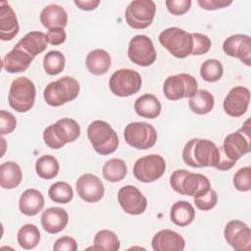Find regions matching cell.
<instances>
[{
	"instance_id": "cell-18",
	"label": "cell",
	"mask_w": 251,
	"mask_h": 251,
	"mask_svg": "<svg viewBox=\"0 0 251 251\" xmlns=\"http://www.w3.org/2000/svg\"><path fill=\"white\" fill-rule=\"evenodd\" d=\"M224 52L233 58H238L246 66L251 65V37L246 34H233L223 43Z\"/></svg>"
},
{
	"instance_id": "cell-9",
	"label": "cell",
	"mask_w": 251,
	"mask_h": 251,
	"mask_svg": "<svg viewBox=\"0 0 251 251\" xmlns=\"http://www.w3.org/2000/svg\"><path fill=\"white\" fill-rule=\"evenodd\" d=\"M197 80L189 74H177L166 78L163 85L165 97L171 101L190 98L197 91Z\"/></svg>"
},
{
	"instance_id": "cell-4",
	"label": "cell",
	"mask_w": 251,
	"mask_h": 251,
	"mask_svg": "<svg viewBox=\"0 0 251 251\" xmlns=\"http://www.w3.org/2000/svg\"><path fill=\"white\" fill-rule=\"evenodd\" d=\"M87 137L95 152L100 155L112 154L119 146L116 131L107 122L101 120H96L88 126Z\"/></svg>"
},
{
	"instance_id": "cell-5",
	"label": "cell",
	"mask_w": 251,
	"mask_h": 251,
	"mask_svg": "<svg viewBox=\"0 0 251 251\" xmlns=\"http://www.w3.org/2000/svg\"><path fill=\"white\" fill-rule=\"evenodd\" d=\"M79 83L72 76H63L47 84L43 91L46 103L52 107H59L75 100L79 93Z\"/></svg>"
},
{
	"instance_id": "cell-17",
	"label": "cell",
	"mask_w": 251,
	"mask_h": 251,
	"mask_svg": "<svg viewBox=\"0 0 251 251\" xmlns=\"http://www.w3.org/2000/svg\"><path fill=\"white\" fill-rule=\"evenodd\" d=\"M75 188L78 196L88 203L100 201L105 192L104 184L100 178L92 174H84L80 176L75 182Z\"/></svg>"
},
{
	"instance_id": "cell-25",
	"label": "cell",
	"mask_w": 251,
	"mask_h": 251,
	"mask_svg": "<svg viewBox=\"0 0 251 251\" xmlns=\"http://www.w3.org/2000/svg\"><path fill=\"white\" fill-rule=\"evenodd\" d=\"M40 22L48 29L65 27L68 24V14L66 10L56 4L48 5L40 13Z\"/></svg>"
},
{
	"instance_id": "cell-41",
	"label": "cell",
	"mask_w": 251,
	"mask_h": 251,
	"mask_svg": "<svg viewBox=\"0 0 251 251\" xmlns=\"http://www.w3.org/2000/svg\"><path fill=\"white\" fill-rule=\"evenodd\" d=\"M191 35L193 39V48L191 54L194 56L206 54L211 48V39L207 35L198 32L191 33Z\"/></svg>"
},
{
	"instance_id": "cell-6",
	"label": "cell",
	"mask_w": 251,
	"mask_h": 251,
	"mask_svg": "<svg viewBox=\"0 0 251 251\" xmlns=\"http://www.w3.org/2000/svg\"><path fill=\"white\" fill-rule=\"evenodd\" d=\"M36 89L34 83L26 76H20L13 80L8 101L11 108L19 113L29 111L35 102Z\"/></svg>"
},
{
	"instance_id": "cell-20",
	"label": "cell",
	"mask_w": 251,
	"mask_h": 251,
	"mask_svg": "<svg viewBox=\"0 0 251 251\" xmlns=\"http://www.w3.org/2000/svg\"><path fill=\"white\" fill-rule=\"evenodd\" d=\"M184 247V238L171 229H162L152 238V248L155 251H182Z\"/></svg>"
},
{
	"instance_id": "cell-32",
	"label": "cell",
	"mask_w": 251,
	"mask_h": 251,
	"mask_svg": "<svg viewBox=\"0 0 251 251\" xmlns=\"http://www.w3.org/2000/svg\"><path fill=\"white\" fill-rule=\"evenodd\" d=\"M102 173L106 180L110 182H118L126 177L127 168L124 160L113 158L104 164Z\"/></svg>"
},
{
	"instance_id": "cell-35",
	"label": "cell",
	"mask_w": 251,
	"mask_h": 251,
	"mask_svg": "<svg viewBox=\"0 0 251 251\" xmlns=\"http://www.w3.org/2000/svg\"><path fill=\"white\" fill-rule=\"evenodd\" d=\"M120 240L112 230L101 229L94 236L93 248L95 250L117 251L120 249Z\"/></svg>"
},
{
	"instance_id": "cell-22",
	"label": "cell",
	"mask_w": 251,
	"mask_h": 251,
	"mask_svg": "<svg viewBox=\"0 0 251 251\" xmlns=\"http://www.w3.org/2000/svg\"><path fill=\"white\" fill-rule=\"evenodd\" d=\"M41 225L48 233H58L68 225V212L61 207H51L46 209L41 215Z\"/></svg>"
},
{
	"instance_id": "cell-29",
	"label": "cell",
	"mask_w": 251,
	"mask_h": 251,
	"mask_svg": "<svg viewBox=\"0 0 251 251\" xmlns=\"http://www.w3.org/2000/svg\"><path fill=\"white\" fill-rule=\"evenodd\" d=\"M23 178L20 166L13 161H7L0 166V185L5 189L17 187Z\"/></svg>"
},
{
	"instance_id": "cell-31",
	"label": "cell",
	"mask_w": 251,
	"mask_h": 251,
	"mask_svg": "<svg viewBox=\"0 0 251 251\" xmlns=\"http://www.w3.org/2000/svg\"><path fill=\"white\" fill-rule=\"evenodd\" d=\"M190 110L196 115H206L210 113L215 104L214 96L206 89L197 90L188 101Z\"/></svg>"
},
{
	"instance_id": "cell-7",
	"label": "cell",
	"mask_w": 251,
	"mask_h": 251,
	"mask_svg": "<svg viewBox=\"0 0 251 251\" xmlns=\"http://www.w3.org/2000/svg\"><path fill=\"white\" fill-rule=\"evenodd\" d=\"M159 42L174 57L178 59H183L190 55L193 48L191 33L176 26L163 30L159 35Z\"/></svg>"
},
{
	"instance_id": "cell-27",
	"label": "cell",
	"mask_w": 251,
	"mask_h": 251,
	"mask_svg": "<svg viewBox=\"0 0 251 251\" xmlns=\"http://www.w3.org/2000/svg\"><path fill=\"white\" fill-rule=\"evenodd\" d=\"M47 35L41 31H30L25 34L21 40L15 45L32 57L42 53L47 47Z\"/></svg>"
},
{
	"instance_id": "cell-24",
	"label": "cell",
	"mask_w": 251,
	"mask_h": 251,
	"mask_svg": "<svg viewBox=\"0 0 251 251\" xmlns=\"http://www.w3.org/2000/svg\"><path fill=\"white\" fill-rule=\"evenodd\" d=\"M44 207V197L42 193L33 188L25 190L19 200V209L25 216H35Z\"/></svg>"
},
{
	"instance_id": "cell-14",
	"label": "cell",
	"mask_w": 251,
	"mask_h": 251,
	"mask_svg": "<svg viewBox=\"0 0 251 251\" xmlns=\"http://www.w3.org/2000/svg\"><path fill=\"white\" fill-rule=\"evenodd\" d=\"M127 55L132 63L141 67L152 65L157 57L152 40L147 35L143 34L135 35L130 39Z\"/></svg>"
},
{
	"instance_id": "cell-21",
	"label": "cell",
	"mask_w": 251,
	"mask_h": 251,
	"mask_svg": "<svg viewBox=\"0 0 251 251\" xmlns=\"http://www.w3.org/2000/svg\"><path fill=\"white\" fill-rule=\"evenodd\" d=\"M20 26L16 13L6 2H0V38L3 41L12 40L19 32Z\"/></svg>"
},
{
	"instance_id": "cell-30",
	"label": "cell",
	"mask_w": 251,
	"mask_h": 251,
	"mask_svg": "<svg viewBox=\"0 0 251 251\" xmlns=\"http://www.w3.org/2000/svg\"><path fill=\"white\" fill-rule=\"evenodd\" d=\"M171 221L178 226H186L190 225L195 218V210L187 201H177L172 208L170 213Z\"/></svg>"
},
{
	"instance_id": "cell-2",
	"label": "cell",
	"mask_w": 251,
	"mask_h": 251,
	"mask_svg": "<svg viewBox=\"0 0 251 251\" xmlns=\"http://www.w3.org/2000/svg\"><path fill=\"white\" fill-rule=\"evenodd\" d=\"M170 184L176 192L191 197L200 196L211 188V183L207 176L183 169L176 170L171 175Z\"/></svg>"
},
{
	"instance_id": "cell-33",
	"label": "cell",
	"mask_w": 251,
	"mask_h": 251,
	"mask_svg": "<svg viewBox=\"0 0 251 251\" xmlns=\"http://www.w3.org/2000/svg\"><path fill=\"white\" fill-rule=\"evenodd\" d=\"M59 162L52 155H43L35 163V171L39 177L43 179H52L59 173Z\"/></svg>"
},
{
	"instance_id": "cell-40",
	"label": "cell",
	"mask_w": 251,
	"mask_h": 251,
	"mask_svg": "<svg viewBox=\"0 0 251 251\" xmlns=\"http://www.w3.org/2000/svg\"><path fill=\"white\" fill-rule=\"evenodd\" d=\"M217 202H218V194L212 188H210L208 191H206L202 195L194 197V204L201 211H209L213 209L216 206Z\"/></svg>"
},
{
	"instance_id": "cell-34",
	"label": "cell",
	"mask_w": 251,
	"mask_h": 251,
	"mask_svg": "<svg viewBox=\"0 0 251 251\" xmlns=\"http://www.w3.org/2000/svg\"><path fill=\"white\" fill-rule=\"evenodd\" d=\"M18 243L19 245L25 249H33L37 246L40 240V231L38 227L31 224L24 225L18 231Z\"/></svg>"
},
{
	"instance_id": "cell-13",
	"label": "cell",
	"mask_w": 251,
	"mask_h": 251,
	"mask_svg": "<svg viewBox=\"0 0 251 251\" xmlns=\"http://www.w3.org/2000/svg\"><path fill=\"white\" fill-rule=\"evenodd\" d=\"M226 155L232 161H237L243 155L250 152L251 137H250V121L247 120L243 126L235 132L226 136L223 144Z\"/></svg>"
},
{
	"instance_id": "cell-46",
	"label": "cell",
	"mask_w": 251,
	"mask_h": 251,
	"mask_svg": "<svg viewBox=\"0 0 251 251\" xmlns=\"http://www.w3.org/2000/svg\"><path fill=\"white\" fill-rule=\"evenodd\" d=\"M197 3L204 10L214 11V10H218V9H222V8L229 6L232 3V1H226V0H198Z\"/></svg>"
},
{
	"instance_id": "cell-44",
	"label": "cell",
	"mask_w": 251,
	"mask_h": 251,
	"mask_svg": "<svg viewBox=\"0 0 251 251\" xmlns=\"http://www.w3.org/2000/svg\"><path fill=\"white\" fill-rule=\"evenodd\" d=\"M76 249V241L71 236H62L58 238L53 246L54 251H75Z\"/></svg>"
},
{
	"instance_id": "cell-42",
	"label": "cell",
	"mask_w": 251,
	"mask_h": 251,
	"mask_svg": "<svg viewBox=\"0 0 251 251\" xmlns=\"http://www.w3.org/2000/svg\"><path fill=\"white\" fill-rule=\"evenodd\" d=\"M17 126L15 116L5 110L0 111V131L1 135L11 133Z\"/></svg>"
},
{
	"instance_id": "cell-15",
	"label": "cell",
	"mask_w": 251,
	"mask_h": 251,
	"mask_svg": "<svg viewBox=\"0 0 251 251\" xmlns=\"http://www.w3.org/2000/svg\"><path fill=\"white\" fill-rule=\"evenodd\" d=\"M225 239L234 250L248 251L251 248V229L239 220L228 222L224 230Z\"/></svg>"
},
{
	"instance_id": "cell-36",
	"label": "cell",
	"mask_w": 251,
	"mask_h": 251,
	"mask_svg": "<svg viewBox=\"0 0 251 251\" xmlns=\"http://www.w3.org/2000/svg\"><path fill=\"white\" fill-rule=\"evenodd\" d=\"M66 60L62 52L57 50L49 51L43 58V67L47 75H59L65 68Z\"/></svg>"
},
{
	"instance_id": "cell-12",
	"label": "cell",
	"mask_w": 251,
	"mask_h": 251,
	"mask_svg": "<svg viewBox=\"0 0 251 251\" xmlns=\"http://www.w3.org/2000/svg\"><path fill=\"white\" fill-rule=\"evenodd\" d=\"M133 176L141 182H153L160 178L166 171V162L158 154H150L139 158L133 165Z\"/></svg>"
},
{
	"instance_id": "cell-45",
	"label": "cell",
	"mask_w": 251,
	"mask_h": 251,
	"mask_svg": "<svg viewBox=\"0 0 251 251\" xmlns=\"http://www.w3.org/2000/svg\"><path fill=\"white\" fill-rule=\"evenodd\" d=\"M47 40L51 45H60L66 41L67 34L63 27H56L49 29L47 32Z\"/></svg>"
},
{
	"instance_id": "cell-10",
	"label": "cell",
	"mask_w": 251,
	"mask_h": 251,
	"mask_svg": "<svg viewBox=\"0 0 251 251\" xmlns=\"http://www.w3.org/2000/svg\"><path fill=\"white\" fill-rule=\"evenodd\" d=\"M142 85L141 75L131 69H120L109 79L110 90L119 97H128L138 92Z\"/></svg>"
},
{
	"instance_id": "cell-23",
	"label": "cell",
	"mask_w": 251,
	"mask_h": 251,
	"mask_svg": "<svg viewBox=\"0 0 251 251\" xmlns=\"http://www.w3.org/2000/svg\"><path fill=\"white\" fill-rule=\"evenodd\" d=\"M34 57L26 53L25 50L15 46L3 57L2 67L6 72L10 74L22 73L29 67Z\"/></svg>"
},
{
	"instance_id": "cell-43",
	"label": "cell",
	"mask_w": 251,
	"mask_h": 251,
	"mask_svg": "<svg viewBox=\"0 0 251 251\" xmlns=\"http://www.w3.org/2000/svg\"><path fill=\"white\" fill-rule=\"evenodd\" d=\"M166 6L171 14L180 16L190 9L191 0H167Z\"/></svg>"
},
{
	"instance_id": "cell-39",
	"label": "cell",
	"mask_w": 251,
	"mask_h": 251,
	"mask_svg": "<svg viewBox=\"0 0 251 251\" xmlns=\"http://www.w3.org/2000/svg\"><path fill=\"white\" fill-rule=\"evenodd\" d=\"M233 185L241 192L251 189V168L249 166L239 169L233 176Z\"/></svg>"
},
{
	"instance_id": "cell-1",
	"label": "cell",
	"mask_w": 251,
	"mask_h": 251,
	"mask_svg": "<svg viewBox=\"0 0 251 251\" xmlns=\"http://www.w3.org/2000/svg\"><path fill=\"white\" fill-rule=\"evenodd\" d=\"M219 157V147L209 139L193 138L185 144L182 150L184 163L192 168L214 167L217 169Z\"/></svg>"
},
{
	"instance_id": "cell-37",
	"label": "cell",
	"mask_w": 251,
	"mask_h": 251,
	"mask_svg": "<svg viewBox=\"0 0 251 251\" xmlns=\"http://www.w3.org/2000/svg\"><path fill=\"white\" fill-rule=\"evenodd\" d=\"M48 195L49 198L55 203L67 204L73 199L74 192L69 183L65 181H58L50 186Z\"/></svg>"
},
{
	"instance_id": "cell-28",
	"label": "cell",
	"mask_w": 251,
	"mask_h": 251,
	"mask_svg": "<svg viewBox=\"0 0 251 251\" xmlns=\"http://www.w3.org/2000/svg\"><path fill=\"white\" fill-rule=\"evenodd\" d=\"M85 65L91 74L101 75L109 71L111 67V57L109 53L103 49H94L87 54Z\"/></svg>"
},
{
	"instance_id": "cell-26",
	"label": "cell",
	"mask_w": 251,
	"mask_h": 251,
	"mask_svg": "<svg viewBox=\"0 0 251 251\" xmlns=\"http://www.w3.org/2000/svg\"><path fill=\"white\" fill-rule=\"evenodd\" d=\"M161 102L155 95L151 93L141 95L134 102V111L139 117L142 118L155 119L161 114Z\"/></svg>"
},
{
	"instance_id": "cell-19",
	"label": "cell",
	"mask_w": 251,
	"mask_h": 251,
	"mask_svg": "<svg viewBox=\"0 0 251 251\" xmlns=\"http://www.w3.org/2000/svg\"><path fill=\"white\" fill-rule=\"evenodd\" d=\"M249 102V89L244 86H235L231 88L228 94L226 96L223 106L226 114L233 118H238L246 113Z\"/></svg>"
},
{
	"instance_id": "cell-47",
	"label": "cell",
	"mask_w": 251,
	"mask_h": 251,
	"mask_svg": "<svg viewBox=\"0 0 251 251\" xmlns=\"http://www.w3.org/2000/svg\"><path fill=\"white\" fill-rule=\"evenodd\" d=\"M75 4L83 11H92L94 9H96L99 4L100 1L99 0H75Z\"/></svg>"
},
{
	"instance_id": "cell-11",
	"label": "cell",
	"mask_w": 251,
	"mask_h": 251,
	"mask_svg": "<svg viewBox=\"0 0 251 251\" xmlns=\"http://www.w3.org/2000/svg\"><path fill=\"white\" fill-rule=\"evenodd\" d=\"M156 13V5L151 0L131 1L126 9L125 17L127 25L134 29L148 27Z\"/></svg>"
},
{
	"instance_id": "cell-8",
	"label": "cell",
	"mask_w": 251,
	"mask_h": 251,
	"mask_svg": "<svg viewBox=\"0 0 251 251\" xmlns=\"http://www.w3.org/2000/svg\"><path fill=\"white\" fill-rule=\"evenodd\" d=\"M155 127L145 122H134L128 124L124 130L126 142L136 149L146 150L153 147L157 141Z\"/></svg>"
},
{
	"instance_id": "cell-3",
	"label": "cell",
	"mask_w": 251,
	"mask_h": 251,
	"mask_svg": "<svg viewBox=\"0 0 251 251\" xmlns=\"http://www.w3.org/2000/svg\"><path fill=\"white\" fill-rule=\"evenodd\" d=\"M80 135V127L76 121L63 118L48 126L43 131L45 144L52 149H60L67 143L75 141Z\"/></svg>"
},
{
	"instance_id": "cell-16",
	"label": "cell",
	"mask_w": 251,
	"mask_h": 251,
	"mask_svg": "<svg viewBox=\"0 0 251 251\" xmlns=\"http://www.w3.org/2000/svg\"><path fill=\"white\" fill-rule=\"evenodd\" d=\"M118 201L122 209L129 215H141L147 208V199L133 185H125L118 192Z\"/></svg>"
},
{
	"instance_id": "cell-38",
	"label": "cell",
	"mask_w": 251,
	"mask_h": 251,
	"mask_svg": "<svg viewBox=\"0 0 251 251\" xmlns=\"http://www.w3.org/2000/svg\"><path fill=\"white\" fill-rule=\"evenodd\" d=\"M224 74V67L222 63L216 59L206 60L200 68L201 77L208 82L219 81Z\"/></svg>"
}]
</instances>
